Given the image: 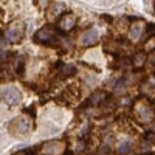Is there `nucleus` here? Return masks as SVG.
<instances>
[{"label":"nucleus","mask_w":155,"mask_h":155,"mask_svg":"<svg viewBox=\"0 0 155 155\" xmlns=\"http://www.w3.org/2000/svg\"><path fill=\"white\" fill-rule=\"evenodd\" d=\"M0 98H2L8 106H17L22 102V93L20 90L16 88V87H6L2 90L0 93Z\"/></svg>","instance_id":"obj_2"},{"label":"nucleus","mask_w":155,"mask_h":155,"mask_svg":"<svg viewBox=\"0 0 155 155\" xmlns=\"http://www.w3.org/2000/svg\"><path fill=\"white\" fill-rule=\"evenodd\" d=\"M53 37H54V31L51 28H42L41 31H37L36 34V42H41V44H51L53 42Z\"/></svg>","instance_id":"obj_3"},{"label":"nucleus","mask_w":155,"mask_h":155,"mask_svg":"<svg viewBox=\"0 0 155 155\" xmlns=\"http://www.w3.org/2000/svg\"><path fill=\"white\" fill-rule=\"evenodd\" d=\"M138 116H140L141 121L149 123V121H152V118H153V110H152L149 106H144V107L138 109Z\"/></svg>","instance_id":"obj_6"},{"label":"nucleus","mask_w":155,"mask_h":155,"mask_svg":"<svg viewBox=\"0 0 155 155\" xmlns=\"http://www.w3.org/2000/svg\"><path fill=\"white\" fill-rule=\"evenodd\" d=\"M9 130L19 137H27L31 130V120L27 116H20L9 124Z\"/></svg>","instance_id":"obj_1"},{"label":"nucleus","mask_w":155,"mask_h":155,"mask_svg":"<svg viewBox=\"0 0 155 155\" xmlns=\"http://www.w3.org/2000/svg\"><path fill=\"white\" fill-rule=\"evenodd\" d=\"M144 61H146V54L144 53H138L134 58V65L135 67H140V65H143V64H144Z\"/></svg>","instance_id":"obj_12"},{"label":"nucleus","mask_w":155,"mask_h":155,"mask_svg":"<svg viewBox=\"0 0 155 155\" xmlns=\"http://www.w3.org/2000/svg\"><path fill=\"white\" fill-rule=\"evenodd\" d=\"M74 23H76V17L73 14H65L59 20V28L64 30V31H70L74 27Z\"/></svg>","instance_id":"obj_5"},{"label":"nucleus","mask_w":155,"mask_h":155,"mask_svg":"<svg viewBox=\"0 0 155 155\" xmlns=\"http://www.w3.org/2000/svg\"><path fill=\"white\" fill-rule=\"evenodd\" d=\"M96 41H98V31H96L95 28H92V30L85 31V33L82 34V37H81V44H82L84 47L93 45Z\"/></svg>","instance_id":"obj_4"},{"label":"nucleus","mask_w":155,"mask_h":155,"mask_svg":"<svg viewBox=\"0 0 155 155\" xmlns=\"http://www.w3.org/2000/svg\"><path fill=\"white\" fill-rule=\"evenodd\" d=\"M102 99H104V93H95L93 98L90 99V104H99Z\"/></svg>","instance_id":"obj_14"},{"label":"nucleus","mask_w":155,"mask_h":155,"mask_svg":"<svg viewBox=\"0 0 155 155\" xmlns=\"http://www.w3.org/2000/svg\"><path fill=\"white\" fill-rule=\"evenodd\" d=\"M6 37H8V41H11V42H19L22 39V31L17 30V28H11L6 33Z\"/></svg>","instance_id":"obj_8"},{"label":"nucleus","mask_w":155,"mask_h":155,"mask_svg":"<svg viewBox=\"0 0 155 155\" xmlns=\"http://www.w3.org/2000/svg\"><path fill=\"white\" fill-rule=\"evenodd\" d=\"M141 31H143V28H141L138 23L132 25V27H130V37H132V39H140Z\"/></svg>","instance_id":"obj_10"},{"label":"nucleus","mask_w":155,"mask_h":155,"mask_svg":"<svg viewBox=\"0 0 155 155\" xmlns=\"http://www.w3.org/2000/svg\"><path fill=\"white\" fill-rule=\"evenodd\" d=\"M65 8H67V5L65 3H62V2H56V3H53L50 6V9H48V16L50 17H58L61 12H64L65 11Z\"/></svg>","instance_id":"obj_7"},{"label":"nucleus","mask_w":155,"mask_h":155,"mask_svg":"<svg viewBox=\"0 0 155 155\" xmlns=\"http://www.w3.org/2000/svg\"><path fill=\"white\" fill-rule=\"evenodd\" d=\"M58 146V143H48L45 147H44V152H47V153H61L62 152V147H56Z\"/></svg>","instance_id":"obj_9"},{"label":"nucleus","mask_w":155,"mask_h":155,"mask_svg":"<svg viewBox=\"0 0 155 155\" xmlns=\"http://www.w3.org/2000/svg\"><path fill=\"white\" fill-rule=\"evenodd\" d=\"M73 73H74V67L73 65H64L62 70H61V76L62 78H67V76H70Z\"/></svg>","instance_id":"obj_13"},{"label":"nucleus","mask_w":155,"mask_h":155,"mask_svg":"<svg viewBox=\"0 0 155 155\" xmlns=\"http://www.w3.org/2000/svg\"><path fill=\"white\" fill-rule=\"evenodd\" d=\"M118 152H120V153H129V152H132V144L129 143V141H124V143L120 144Z\"/></svg>","instance_id":"obj_11"}]
</instances>
